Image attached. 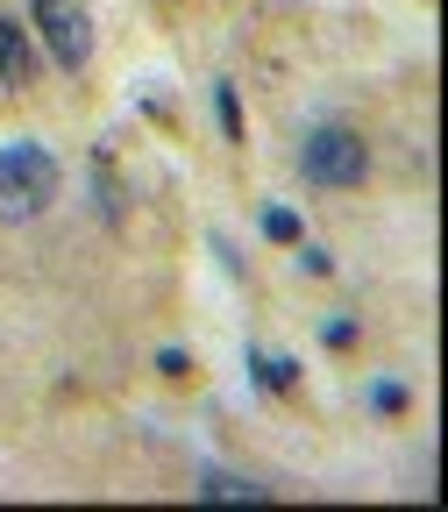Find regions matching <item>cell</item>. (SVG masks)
Returning <instances> with one entry per match:
<instances>
[{
  "label": "cell",
  "mask_w": 448,
  "mask_h": 512,
  "mask_svg": "<svg viewBox=\"0 0 448 512\" xmlns=\"http://www.w3.org/2000/svg\"><path fill=\"white\" fill-rule=\"evenodd\" d=\"M57 192H64V171L43 143H0V221L22 228V221H43L57 207Z\"/></svg>",
  "instance_id": "6da1fadb"
},
{
  "label": "cell",
  "mask_w": 448,
  "mask_h": 512,
  "mask_svg": "<svg viewBox=\"0 0 448 512\" xmlns=\"http://www.w3.org/2000/svg\"><path fill=\"white\" fill-rule=\"evenodd\" d=\"M299 178L313 192H356L370 178V143L356 136L349 121H320V128H306V143H299Z\"/></svg>",
  "instance_id": "7a4b0ae2"
},
{
  "label": "cell",
  "mask_w": 448,
  "mask_h": 512,
  "mask_svg": "<svg viewBox=\"0 0 448 512\" xmlns=\"http://www.w3.org/2000/svg\"><path fill=\"white\" fill-rule=\"evenodd\" d=\"M29 29L57 72H86L93 64V8L86 0H29Z\"/></svg>",
  "instance_id": "3957f363"
},
{
  "label": "cell",
  "mask_w": 448,
  "mask_h": 512,
  "mask_svg": "<svg viewBox=\"0 0 448 512\" xmlns=\"http://www.w3.org/2000/svg\"><path fill=\"white\" fill-rule=\"evenodd\" d=\"M43 72V50H36V29H22L15 15H0V93H29Z\"/></svg>",
  "instance_id": "277c9868"
},
{
  "label": "cell",
  "mask_w": 448,
  "mask_h": 512,
  "mask_svg": "<svg viewBox=\"0 0 448 512\" xmlns=\"http://www.w3.org/2000/svg\"><path fill=\"white\" fill-rule=\"evenodd\" d=\"M192 491H200L207 505H264V498H271L264 484H249V477H235V470H200V484H192Z\"/></svg>",
  "instance_id": "5b68a950"
},
{
  "label": "cell",
  "mask_w": 448,
  "mask_h": 512,
  "mask_svg": "<svg viewBox=\"0 0 448 512\" xmlns=\"http://www.w3.org/2000/svg\"><path fill=\"white\" fill-rule=\"evenodd\" d=\"M249 370L264 392H299V363L292 356H264V349H249Z\"/></svg>",
  "instance_id": "8992f818"
},
{
  "label": "cell",
  "mask_w": 448,
  "mask_h": 512,
  "mask_svg": "<svg viewBox=\"0 0 448 512\" xmlns=\"http://www.w3.org/2000/svg\"><path fill=\"white\" fill-rule=\"evenodd\" d=\"M214 114H221V136H228V143H242V100H235V86H228V79L214 86Z\"/></svg>",
  "instance_id": "52a82bcc"
},
{
  "label": "cell",
  "mask_w": 448,
  "mask_h": 512,
  "mask_svg": "<svg viewBox=\"0 0 448 512\" xmlns=\"http://www.w3.org/2000/svg\"><path fill=\"white\" fill-rule=\"evenodd\" d=\"M264 235H271V242H285V249H292V242H299V235H306V228H299V214H292V207H264Z\"/></svg>",
  "instance_id": "ba28073f"
},
{
  "label": "cell",
  "mask_w": 448,
  "mask_h": 512,
  "mask_svg": "<svg viewBox=\"0 0 448 512\" xmlns=\"http://www.w3.org/2000/svg\"><path fill=\"white\" fill-rule=\"evenodd\" d=\"M292 249H299V271H313V278H328V271H335V256H328V249H313L306 235H299Z\"/></svg>",
  "instance_id": "9c48e42d"
},
{
  "label": "cell",
  "mask_w": 448,
  "mask_h": 512,
  "mask_svg": "<svg viewBox=\"0 0 448 512\" xmlns=\"http://www.w3.org/2000/svg\"><path fill=\"white\" fill-rule=\"evenodd\" d=\"M370 406H377V413H399L406 392H399V384H370Z\"/></svg>",
  "instance_id": "30bf717a"
}]
</instances>
